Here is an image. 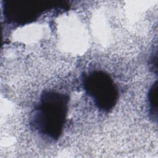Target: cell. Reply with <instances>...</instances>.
I'll return each instance as SVG.
<instances>
[{
	"instance_id": "cell-3",
	"label": "cell",
	"mask_w": 158,
	"mask_h": 158,
	"mask_svg": "<svg viewBox=\"0 0 158 158\" xmlns=\"http://www.w3.org/2000/svg\"><path fill=\"white\" fill-rule=\"evenodd\" d=\"M48 5L40 0H9L4 1V15L10 23L24 25L36 20Z\"/></svg>"
},
{
	"instance_id": "cell-1",
	"label": "cell",
	"mask_w": 158,
	"mask_h": 158,
	"mask_svg": "<svg viewBox=\"0 0 158 158\" xmlns=\"http://www.w3.org/2000/svg\"><path fill=\"white\" fill-rule=\"evenodd\" d=\"M69 97L56 91H44L33 110L30 123L41 134L53 139L62 134L68 111Z\"/></svg>"
},
{
	"instance_id": "cell-2",
	"label": "cell",
	"mask_w": 158,
	"mask_h": 158,
	"mask_svg": "<svg viewBox=\"0 0 158 158\" xmlns=\"http://www.w3.org/2000/svg\"><path fill=\"white\" fill-rule=\"evenodd\" d=\"M84 88L92 98L97 107L109 112L116 104L118 91L110 76L101 70H94L87 74L83 80Z\"/></svg>"
},
{
	"instance_id": "cell-4",
	"label": "cell",
	"mask_w": 158,
	"mask_h": 158,
	"mask_svg": "<svg viewBox=\"0 0 158 158\" xmlns=\"http://www.w3.org/2000/svg\"><path fill=\"white\" fill-rule=\"evenodd\" d=\"M149 112L151 118L155 121L157 119V82L151 86L148 93Z\"/></svg>"
}]
</instances>
